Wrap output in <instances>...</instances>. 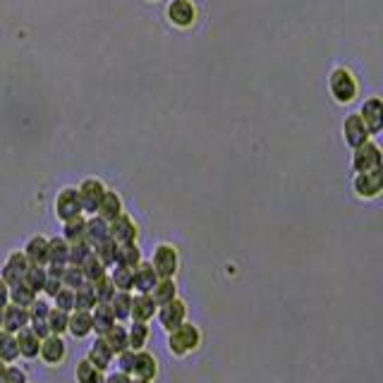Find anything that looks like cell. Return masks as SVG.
<instances>
[{"mask_svg": "<svg viewBox=\"0 0 383 383\" xmlns=\"http://www.w3.org/2000/svg\"><path fill=\"white\" fill-rule=\"evenodd\" d=\"M201 345V330L194 323H182L175 330L168 333V349H170L175 357H185V354L199 349Z\"/></svg>", "mask_w": 383, "mask_h": 383, "instance_id": "6da1fadb", "label": "cell"}, {"mask_svg": "<svg viewBox=\"0 0 383 383\" xmlns=\"http://www.w3.org/2000/svg\"><path fill=\"white\" fill-rule=\"evenodd\" d=\"M148 263L153 266L158 278H175L177 268H180V254L170 244H158Z\"/></svg>", "mask_w": 383, "mask_h": 383, "instance_id": "7a4b0ae2", "label": "cell"}, {"mask_svg": "<svg viewBox=\"0 0 383 383\" xmlns=\"http://www.w3.org/2000/svg\"><path fill=\"white\" fill-rule=\"evenodd\" d=\"M330 94L340 101V103H347V101L354 98L357 94V79L349 70L345 67H338V70L330 75Z\"/></svg>", "mask_w": 383, "mask_h": 383, "instance_id": "3957f363", "label": "cell"}, {"mask_svg": "<svg viewBox=\"0 0 383 383\" xmlns=\"http://www.w3.org/2000/svg\"><path fill=\"white\" fill-rule=\"evenodd\" d=\"M352 187L359 199H373L383 189V170L376 168V170H369V172H357Z\"/></svg>", "mask_w": 383, "mask_h": 383, "instance_id": "277c9868", "label": "cell"}, {"mask_svg": "<svg viewBox=\"0 0 383 383\" xmlns=\"http://www.w3.org/2000/svg\"><path fill=\"white\" fill-rule=\"evenodd\" d=\"M156 316H158V323L170 333V330H175L177 326H182L187 321V306H185V302H180L175 297V300H170L168 304L158 306Z\"/></svg>", "mask_w": 383, "mask_h": 383, "instance_id": "5b68a950", "label": "cell"}, {"mask_svg": "<svg viewBox=\"0 0 383 383\" xmlns=\"http://www.w3.org/2000/svg\"><path fill=\"white\" fill-rule=\"evenodd\" d=\"M79 201H81V211H86V213L94 215L96 209H98L101 199H103L105 194V187L101 180H96V177H89V180H84L79 185Z\"/></svg>", "mask_w": 383, "mask_h": 383, "instance_id": "8992f818", "label": "cell"}, {"mask_svg": "<svg viewBox=\"0 0 383 383\" xmlns=\"http://www.w3.org/2000/svg\"><path fill=\"white\" fill-rule=\"evenodd\" d=\"M81 213H84V211H81L79 192H77L75 187H67V189H62L60 194L55 196V215L60 220L77 218V215H81Z\"/></svg>", "mask_w": 383, "mask_h": 383, "instance_id": "52a82bcc", "label": "cell"}, {"mask_svg": "<svg viewBox=\"0 0 383 383\" xmlns=\"http://www.w3.org/2000/svg\"><path fill=\"white\" fill-rule=\"evenodd\" d=\"M352 168L357 172H369V170H376V168H381V151H378L376 144L364 142L362 146L354 148Z\"/></svg>", "mask_w": 383, "mask_h": 383, "instance_id": "ba28073f", "label": "cell"}, {"mask_svg": "<svg viewBox=\"0 0 383 383\" xmlns=\"http://www.w3.org/2000/svg\"><path fill=\"white\" fill-rule=\"evenodd\" d=\"M108 237L115 239L118 244L124 242H137V223L132 215L120 213L118 218H113L108 223Z\"/></svg>", "mask_w": 383, "mask_h": 383, "instance_id": "9c48e42d", "label": "cell"}, {"mask_svg": "<svg viewBox=\"0 0 383 383\" xmlns=\"http://www.w3.org/2000/svg\"><path fill=\"white\" fill-rule=\"evenodd\" d=\"M67 345L60 335H46L41 340V347H38V357L48 364V367H57V364L65 362Z\"/></svg>", "mask_w": 383, "mask_h": 383, "instance_id": "30bf717a", "label": "cell"}, {"mask_svg": "<svg viewBox=\"0 0 383 383\" xmlns=\"http://www.w3.org/2000/svg\"><path fill=\"white\" fill-rule=\"evenodd\" d=\"M132 276H134L132 290H137L139 295H151V290L156 287V282L161 280L148 261H139L137 266L132 268Z\"/></svg>", "mask_w": 383, "mask_h": 383, "instance_id": "8fae6325", "label": "cell"}, {"mask_svg": "<svg viewBox=\"0 0 383 383\" xmlns=\"http://www.w3.org/2000/svg\"><path fill=\"white\" fill-rule=\"evenodd\" d=\"M29 268V261L24 256V252H12L5 261L3 271H0V278H3L8 285H17V282L24 280V273Z\"/></svg>", "mask_w": 383, "mask_h": 383, "instance_id": "7c38bea8", "label": "cell"}, {"mask_svg": "<svg viewBox=\"0 0 383 383\" xmlns=\"http://www.w3.org/2000/svg\"><path fill=\"white\" fill-rule=\"evenodd\" d=\"M359 118H362V122L367 124L369 134H378L383 127V103L381 98H369L367 103L362 105V113H359Z\"/></svg>", "mask_w": 383, "mask_h": 383, "instance_id": "4fadbf2b", "label": "cell"}, {"mask_svg": "<svg viewBox=\"0 0 383 383\" xmlns=\"http://www.w3.org/2000/svg\"><path fill=\"white\" fill-rule=\"evenodd\" d=\"M29 326V311L17 304H5L3 306V330L8 333H19L22 328Z\"/></svg>", "mask_w": 383, "mask_h": 383, "instance_id": "5bb4252c", "label": "cell"}, {"mask_svg": "<svg viewBox=\"0 0 383 383\" xmlns=\"http://www.w3.org/2000/svg\"><path fill=\"white\" fill-rule=\"evenodd\" d=\"M343 134H345V142L352 148L369 142V129H367V124L362 122L359 115H347V120H345V124H343Z\"/></svg>", "mask_w": 383, "mask_h": 383, "instance_id": "9a60e30c", "label": "cell"}, {"mask_svg": "<svg viewBox=\"0 0 383 383\" xmlns=\"http://www.w3.org/2000/svg\"><path fill=\"white\" fill-rule=\"evenodd\" d=\"M115 323H118V321H115L110 304H96L94 309H91V330H94L98 338H103Z\"/></svg>", "mask_w": 383, "mask_h": 383, "instance_id": "2e32d148", "label": "cell"}, {"mask_svg": "<svg viewBox=\"0 0 383 383\" xmlns=\"http://www.w3.org/2000/svg\"><path fill=\"white\" fill-rule=\"evenodd\" d=\"M24 256L31 266H48V239L43 235H34L24 247Z\"/></svg>", "mask_w": 383, "mask_h": 383, "instance_id": "e0dca14e", "label": "cell"}, {"mask_svg": "<svg viewBox=\"0 0 383 383\" xmlns=\"http://www.w3.org/2000/svg\"><path fill=\"white\" fill-rule=\"evenodd\" d=\"M134 378H144V381H153L158 376V362L151 352L146 349H139L137 359H134V369H132Z\"/></svg>", "mask_w": 383, "mask_h": 383, "instance_id": "ac0fdd59", "label": "cell"}, {"mask_svg": "<svg viewBox=\"0 0 383 383\" xmlns=\"http://www.w3.org/2000/svg\"><path fill=\"white\" fill-rule=\"evenodd\" d=\"M156 302L151 300V295H132V314L129 319L132 321H142V323H148V321L156 316Z\"/></svg>", "mask_w": 383, "mask_h": 383, "instance_id": "d6986e66", "label": "cell"}, {"mask_svg": "<svg viewBox=\"0 0 383 383\" xmlns=\"http://www.w3.org/2000/svg\"><path fill=\"white\" fill-rule=\"evenodd\" d=\"M17 338V349H19V357L24 359H36L38 357V347H41V338L34 333L31 328H22L19 333H14Z\"/></svg>", "mask_w": 383, "mask_h": 383, "instance_id": "ffe728a7", "label": "cell"}, {"mask_svg": "<svg viewBox=\"0 0 383 383\" xmlns=\"http://www.w3.org/2000/svg\"><path fill=\"white\" fill-rule=\"evenodd\" d=\"M113 357H115L113 349L108 347V343H105L103 338H96L89 347V354H86V359H89L96 369H101V371H105V369L113 364Z\"/></svg>", "mask_w": 383, "mask_h": 383, "instance_id": "44dd1931", "label": "cell"}, {"mask_svg": "<svg viewBox=\"0 0 383 383\" xmlns=\"http://www.w3.org/2000/svg\"><path fill=\"white\" fill-rule=\"evenodd\" d=\"M67 333H72L77 340L94 333L91 330V311H79V309L70 311V316H67Z\"/></svg>", "mask_w": 383, "mask_h": 383, "instance_id": "7402d4cb", "label": "cell"}, {"mask_svg": "<svg viewBox=\"0 0 383 383\" xmlns=\"http://www.w3.org/2000/svg\"><path fill=\"white\" fill-rule=\"evenodd\" d=\"M168 17L177 27H189L194 22V5L189 0H172L170 8H168Z\"/></svg>", "mask_w": 383, "mask_h": 383, "instance_id": "603a6c76", "label": "cell"}, {"mask_svg": "<svg viewBox=\"0 0 383 383\" xmlns=\"http://www.w3.org/2000/svg\"><path fill=\"white\" fill-rule=\"evenodd\" d=\"M120 213H122V199H120V194L105 189L103 199H101V204H98V209H96L94 215H98V218H103L105 223H110V220L118 218Z\"/></svg>", "mask_w": 383, "mask_h": 383, "instance_id": "cb8c5ba5", "label": "cell"}, {"mask_svg": "<svg viewBox=\"0 0 383 383\" xmlns=\"http://www.w3.org/2000/svg\"><path fill=\"white\" fill-rule=\"evenodd\" d=\"M108 237V223L98 215H91L84 220V242H89L91 247H96L98 242Z\"/></svg>", "mask_w": 383, "mask_h": 383, "instance_id": "d4e9b609", "label": "cell"}, {"mask_svg": "<svg viewBox=\"0 0 383 383\" xmlns=\"http://www.w3.org/2000/svg\"><path fill=\"white\" fill-rule=\"evenodd\" d=\"M70 261V244L62 237L48 239V266H67Z\"/></svg>", "mask_w": 383, "mask_h": 383, "instance_id": "484cf974", "label": "cell"}, {"mask_svg": "<svg viewBox=\"0 0 383 383\" xmlns=\"http://www.w3.org/2000/svg\"><path fill=\"white\" fill-rule=\"evenodd\" d=\"M108 304H110V309H113V316L118 323L129 321V314H132V295H129V292H115Z\"/></svg>", "mask_w": 383, "mask_h": 383, "instance_id": "4316f807", "label": "cell"}, {"mask_svg": "<svg viewBox=\"0 0 383 383\" xmlns=\"http://www.w3.org/2000/svg\"><path fill=\"white\" fill-rule=\"evenodd\" d=\"M142 261V252H139L137 242H124L118 244V256H115V266L134 268Z\"/></svg>", "mask_w": 383, "mask_h": 383, "instance_id": "83f0119b", "label": "cell"}, {"mask_svg": "<svg viewBox=\"0 0 383 383\" xmlns=\"http://www.w3.org/2000/svg\"><path fill=\"white\" fill-rule=\"evenodd\" d=\"M175 297H177V285L172 278H161V280L156 282V287L151 290V300L156 302V306L168 304V302L175 300Z\"/></svg>", "mask_w": 383, "mask_h": 383, "instance_id": "f1b7e54d", "label": "cell"}, {"mask_svg": "<svg viewBox=\"0 0 383 383\" xmlns=\"http://www.w3.org/2000/svg\"><path fill=\"white\" fill-rule=\"evenodd\" d=\"M75 376H77V383H103L105 381V371L96 369L94 364L89 362V359H81V362H77Z\"/></svg>", "mask_w": 383, "mask_h": 383, "instance_id": "f546056e", "label": "cell"}, {"mask_svg": "<svg viewBox=\"0 0 383 383\" xmlns=\"http://www.w3.org/2000/svg\"><path fill=\"white\" fill-rule=\"evenodd\" d=\"M103 340L108 343V347L113 349V354H120L124 349H129V340H127V328L122 323H115L108 333L103 335Z\"/></svg>", "mask_w": 383, "mask_h": 383, "instance_id": "4dcf8cb0", "label": "cell"}, {"mask_svg": "<svg viewBox=\"0 0 383 383\" xmlns=\"http://www.w3.org/2000/svg\"><path fill=\"white\" fill-rule=\"evenodd\" d=\"M148 323H142V321H132V326L127 328V340H129V349L139 352V349L146 347L148 343Z\"/></svg>", "mask_w": 383, "mask_h": 383, "instance_id": "1f68e13d", "label": "cell"}, {"mask_svg": "<svg viewBox=\"0 0 383 383\" xmlns=\"http://www.w3.org/2000/svg\"><path fill=\"white\" fill-rule=\"evenodd\" d=\"M36 297L38 295L24 280L17 282V285H10V304H17V306H24V309H29V306H31V302L36 300Z\"/></svg>", "mask_w": 383, "mask_h": 383, "instance_id": "d6a6232c", "label": "cell"}, {"mask_svg": "<svg viewBox=\"0 0 383 383\" xmlns=\"http://www.w3.org/2000/svg\"><path fill=\"white\" fill-rule=\"evenodd\" d=\"M94 254H96V259H98V261L103 263L105 268L115 266V256H118V242H115V239H110V237H105L103 242H98L94 247Z\"/></svg>", "mask_w": 383, "mask_h": 383, "instance_id": "836d02e7", "label": "cell"}, {"mask_svg": "<svg viewBox=\"0 0 383 383\" xmlns=\"http://www.w3.org/2000/svg\"><path fill=\"white\" fill-rule=\"evenodd\" d=\"M17 357H19L17 338L12 333H8V330H0V359L5 364H12Z\"/></svg>", "mask_w": 383, "mask_h": 383, "instance_id": "e575fe53", "label": "cell"}, {"mask_svg": "<svg viewBox=\"0 0 383 383\" xmlns=\"http://www.w3.org/2000/svg\"><path fill=\"white\" fill-rule=\"evenodd\" d=\"M62 268L60 266H46V282H43V292H46L51 300L62 290Z\"/></svg>", "mask_w": 383, "mask_h": 383, "instance_id": "d590c367", "label": "cell"}, {"mask_svg": "<svg viewBox=\"0 0 383 383\" xmlns=\"http://www.w3.org/2000/svg\"><path fill=\"white\" fill-rule=\"evenodd\" d=\"M84 220L86 218H81V215L65 220V228H62V239H65L67 244L81 242V239H84Z\"/></svg>", "mask_w": 383, "mask_h": 383, "instance_id": "8d00e7d4", "label": "cell"}, {"mask_svg": "<svg viewBox=\"0 0 383 383\" xmlns=\"http://www.w3.org/2000/svg\"><path fill=\"white\" fill-rule=\"evenodd\" d=\"M91 287H94V295H96V302H98V304H108V302L113 300L115 292H118L108 273H105L103 278H98L96 282H91Z\"/></svg>", "mask_w": 383, "mask_h": 383, "instance_id": "74e56055", "label": "cell"}, {"mask_svg": "<svg viewBox=\"0 0 383 383\" xmlns=\"http://www.w3.org/2000/svg\"><path fill=\"white\" fill-rule=\"evenodd\" d=\"M79 268H81V276H84V280L89 282V285H91V282L98 280V278H103V276H105V266L98 261V259H96V254H94V252H91V256L86 259V261L81 263Z\"/></svg>", "mask_w": 383, "mask_h": 383, "instance_id": "f35d334b", "label": "cell"}, {"mask_svg": "<svg viewBox=\"0 0 383 383\" xmlns=\"http://www.w3.org/2000/svg\"><path fill=\"white\" fill-rule=\"evenodd\" d=\"M110 280H113L115 290L118 292H132V268L124 266H113V273H110Z\"/></svg>", "mask_w": 383, "mask_h": 383, "instance_id": "ab89813d", "label": "cell"}, {"mask_svg": "<svg viewBox=\"0 0 383 383\" xmlns=\"http://www.w3.org/2000/svg\"><path fill=\"white\" fill-rule=\"evenodd\" d=\"M24 282H27L36 295H41L43 282H46V266H31V263H29L27 273H24Z\"/></svg>", "mask_w": 383, "mask_h": 383, "instance_id": "60d3db41", "label": "cell"}, {"mask_svg": "<svg viewBox=\"0 0 383 383\" xmlns=\"http://www.w3.org/2000/svg\"><path fill=\"white\" fill-rule=\"evenodd\" d=\"M96 304H98V302H96L94 287H91L89 282H86L84 287H79V290H75V309H79V311H91Z\"/></svg>", "mask_w": 383, "mask_h": 383, "instance_id": "b9f144b4", "label": "cell"}, {"mask_svg": "<svg viewBox=\"0 0 383 383\" xmlns=\"http://www.w3.org/2000/svg\"><path fill=\"white\" fill-rule=\"evenodd\" d=\"M91 252H94V247H91L89 242H72L70 244V261H67V266H81V263L86 261V259L91 256Z\"/></svg>", "mask_w": 383, "mask_h": 383, "instance_id": "7bdbcfd3", "label": "cell"}, {"mask_svg": "<svg viewBox=\"0 0 383 383\" xmlns=\"http://www.w3.org/2000/svg\"><path fill=\"white\" fill-rule=\"evenodd\" d=\"M67 311H60L53 306L51 311H48V330H51V335H62L67 333Z\"/></svg>", "mask_w": 383, "mask_h": 383, "instance_id": "ee69618b", "label": "cell"}, {"mask_svg": "<svg viewBox=\"0 0 383 383\" xmlns=\"http://www.w3.org/2000/svg\"><path fill=\"white\" fill-rule=\"evenodd\" d=\"M86 280L81 276V268L79 266H65L62 268V287H70V290H79L84 287Z\"/></svg>", "mask_w": 383, "mask_h": 383, "instance_id": "f6af8a7d", "label": "cell"}, {"mask_svg": "<svg viewBox=\"0 0 383 383\" xmlns=\"http://www.w3.org/2000/svg\"><path fill=\"white\" fill-rule=\"evenodd\" d=\"M53 302H55V309L67 311V314H70V311H75V290L62 287V290L53 297Z\"/></svg>", "mask_w": 383, "mask_h": 383, "instance_id": "bcb514c9", "label": "cell"}, {"mask_svg": "<svg viewBox=\"0 0 383 383\" xmlns=\"http://www.w3.org/2000/svg\"><path fill=\"white\" fill-rule=\"evenodd\" d=\"M118 357V371L127 373V376H132V369H134V359H137V352L134 349H124V352L115 354Z\"/></svg>", "mask_w": 383, "mask_h": 383, "instance_id": "7dc6e473", "label": "cell"}, {"mask_svg": "<svg viewBox=\"0 0 383 383\" xmlns=\"http://www.w3.org/2000/svg\"><path fill=\"white\" fill-rule=\"evenodd\" d=\"M0 383H27V373H24L19 367H10L8 364V371H5V376Z\"/></svg>", "mask_w": 383, "mask_h": 383, "instance_id": "c3c4849f", "label": "cell"}, {"mask_svg": "<svg viewBox=\"0 0 383 383\" xmlns=\"http://www.w3.org/2000/svg\"><path fill=\"white\" fill-rule=\"evenodd\" d=\"M129 381H132V376H127V373H122V371H113L105 376L103 383H129Z\"/></svg>", "mask_w": 383, "mask_h": 383, "instance_id": "681fc988", "label": "cell"}, {"mask_svg": "<svg viewBox=\"0 0 383 383\" xmlns=\"http://www.w3.org/2000/svg\"><path fill=\"white\" fill-rule=\"evenodd\" d=\"M5 304H10V285L0 278V309H3Z\"/></svg>", "mask_w": 383, "mask_h": 383, "instance_id": "f907efd6", "label": "cell"}, {"mask_svg": "<svg viewBox=\"0 0 383 383\" xmlns=\"http://www.w3.org/2000/svg\"><path fill=\"white\" fill-rule=\"evenodd\" d=\"M5 371H8V364L0 359V381H3V376H5Z\"/></svg>", "mask_w": 383, "mask_h": 383, "instance_id": "816d5d0a", "label": "cell"}, {"mask_svg": "<svg viewBox=\"0 0 383 383\" xmlns=\"http://www.w3.org/2000/svg\"><path fill=\"white\" fill-rule=\"evenodd\" d=\"M129 383H151V381H144V378H132Z\"/></svg>", "mask_w": 383, "mask_h": 383, "instance_id": "f5cc1de1", "label": "cell"}, {"mask_svg": "<svg viewBox=\"0 0 383 383\" xmlns=\"http://www.w3.org/2000/svg\"><path fill=\"white\" fill-rule=\"evenodd\" d=\"M0 330H3V309H0Z\"/></svg>", "mask_w": 383, "mask_h": 383, "instance_id": "db71d44e", "label": "cell"}]
</instances>
